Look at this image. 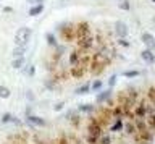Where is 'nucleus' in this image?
Masks as SVG:
<instances>
[{
  "label": "nucleus",
  "instance_id": "1",
  "mask_svg": "<svg viewBox=\"0 0 155 144\" xmlns=\"http://www.w3.org/2000/svg\"><path fill=\"white\" fill-rule=\"evenodd\" d=\"M31 34H32L31 28H28V26L19 28V29L16 31V34H15V39H13L15 44L16 45H28L29 39H31Z\"/></svg>",
  "mask_w": 155,
  "mask_h": 144
},
{
  "label": "nucleus",
  "instance_id": "2",
  "mask_svg": "<svg viewBox=\"0 0 155 144\" xmlns=\"http://www.w3.org/2000/svg\"><path fill=\"white\" fill-rule=\"evenodd\" d=\"M136 138V142L137 144H152L153 141V131H150L149 128L142 129V131H137L134 134Z\"/></svg>",
  "mask_w": 155,
  "mask_h": 144
},
{
  "label": "nucleus",
  "instance_id": "3",
  "mask_svg": "<svg viewBox=\"0 0 155 144\" xmlns=\"http://www.w3.org/2000/svg\"><path fill=\"white\" fill-rule=\"evenodd\" d=\"M60 32H61V37H63L66 42H73V41L76 39V36H74V26L70 25V23L61 25V26H60Z\"/></svg>",
  "mask_w": 155,
  "mask_h": 144
},
{
  "label": "nucleus",
  "instance_id": "4",
  "mask_svg": "<svg viewBox=\"0 0 155 144\" xmlns=\"http://www.w3.org/2000/svg\"><path fill=\"white\" fill-rule=\"evenodd\" d=\"M74 41L78 42V47H81L82 50H89L95 45V39H94L92 34H87L84 37H78V39H74Z\"/></svg>",
  "mask_w": 155,
  "mask_h": 144
},
{
  "label": "nucleus",
  "instance_id": "5",
  "mask_svg": "<svg viewBox=\"0 0 155 144\" xmlns=\"http://www.w3.org/2000/svg\"><path fill=\"white\" fill-rule=\"evenodd\" d=\"M102 128L104 126H100V123L97 122L95 118H91V122H89V126H87V129H89V134H92V136H95V138H100L102 134Z\"/></svg>",
  "mask_w": 155,
  "mask_h": 144
},
{
  "label": "nucleus",
  "instance_id": "6",
  "mask_svg": "<svg viewBox=\"0 0 155 144\" xmlns=\"http://www.w3.org/2000/svg\"><path fill=\"white\" fill-rule=\"evenodd\" d=\"M87 34H91V28H89L87 23L82 21V23H78V25L74 26V36H76V39H78V37H84Z\"/></svg>",
  "mask_w": 155,
  "mask_h": 144
},
{
  "label": "nucleus",
  "instance_id": "7",
  "mask_svg": "<svg viewBox=\"0 0 155 144\" xmlns=\"http://www.w3.org/2000/svg\"><path fill=\"white\" fill-rule=\"evenodd\" d=\"M115 34L118 36V39H124L128 36V26L123 21H116L115 23Z\"/></svg>",
  "mask_w": 155,
  "mask_h": 144
},
{
  "label": "nucleus",
  "instance_id": "8",
  "mask_svg": "<svg viewBox=\"0 0 155 144\" xmlns=\"http://www.w3.org/2000/svg\"><path fill=\"white\" fill-rule=\"evenodd\" d=\"M133 115L137 118H145L147 117V109H145V102H139L134 105L133 109Z\"/></svg>",
  "mask_w": 155,
  "mask_h": 144
},
{
  "label": "nucleus",
  "instance_id": "9",
  "mask_svg": "<svg viewBox=\"0 0 155 144\" xmlns=\"http://www.w3.org/2000/svg\"><path fill=\"white\" fill-rule=\"evenodd\" d=\"M140 39H142V44L147 47L149 50H153L155 49V37L150 34V32H144V34L140 36Z\"/></svg>",
  "mask_w": 155,
  "mask_h": 144
},
{
  "label": "nucleus",
  "instance_id": "10",
  "mask_svg": "<svg viewBox=\"0 0 155 144\" xmlns=\"http://www.w3.org/2000/svg\"><path fill=\"white\" fill-rule=\"evenodd\" d=\"M26 120H28V123H31L34 125V126H45V120L41 118V117H37V115H26Z\"/></svg>",
  "mask_w": 155,
  "mask_h": 144
},
{
  "label": "nucleus",
  "instance_id": "11",
  "mask_svg": "<svg viewBox=\"0 0 155 144\" xmlns=\"http://www.w3.org/2000/svg\"><path fill=\"white\" fill-rule=\"evenodd\" d=\"M110 112H111V118H123L124 117V112H123V107H121L120 104H116L113 105V107L110 109Z\"/></svg>",
  "mask_w": 155,
  "mask_h": 144
},
{
  "label": "nucleus",
  "instance_id": "12",
  "mask_svg": "<svg viewBox=\"0 0 155 144\" xmlns=\"http://www.w3.org/2000/svg\"><path fill=\"white\" fill-rule=\"evenodd\" d=\"M84 68L79 65H74V66H71V71H70V76L71 78H82V75H84Z\"/></svg>",
  "mask_w": 155,
  "mask_h": 144
},
{
  "label": "nucleus",
  "instance_id": "13",
  "mask_svg": "<svg viewBox=\"0 0 155 144\" xmlns=\"http://www.w3.org/2000/svg\"><path fill=\"white\" fill-rule=\"evenodd\" d=\"M140 57H142V60H145L147 63H153L155 62V54L152 50H149V49H145L140 52Z\"/></svg>",
  "mask_w": 155,
  "mask_h": 144
},
{
  "label": "nucleus",
  "instance_id": "14",
  "mask_svg": "<svg viewBox=\"0 0 155 144\" xmlns=\"http://www.w3.org/2000/svg\"><path fill=\"white\" fill-rule=\"evenodd\" d=\"M123 128L126 129V133H128L129 136H134V134L137 133V129H136V126H134V122H133V120H128L126 123H123Z\"/></svg>",
  "mask_w": 155,
  "mask_h": 144
},
{
  "label": "nucleus",
  "instance_id": "15",
  "mask_svg": "<svg viewBox=\"0 0 155 144\" xmlns=\"http://www.w3.org/2000/svg\"><path fill=\"white\" fill-rule=\"evenodd\" d=\"M42 12H44V5H42V3H37V5H34V7L29 8L28 15L29 16H39Z\"/></svg>",
  "mask_w": 155,
  "mask_h": 144
},
{
  "label": "nucleus",
  "instance_id": "16",
  "mask_svg": "<svg viewBox=\"0 0 155 144\" xmlns=\"http://www.w3.org/2000/svg\"><path fill=\"white\" fill-rule=\"evenodd\" d=\"M133 122H134V126H136V129H137V131H142V129L147 128V122H145V118H137V117H134Z\"/></svg>",
  "mask_w": 155,
  "mask_h": 144
},
{
  "label": "nucleus",
  "instance_id": "17",
  "mask_svg": "<svg viewBox=\"0 0 155 144\" xmlns=\"http://www.w3.org/2000/svg\"><path fill=\"white\" fill-rule=\"evenodd\" d=\"M24 63H26V59H24V57H15V59L12 60V66H13L15 70L23 68Z\"/></svg>",
  "mask_w": 155,
  "mask_h": 144
},
{
  "label": "nucleus",
  "instance_id": "18",
  "mask_svg": "<svg viewBox=\"0 0 155 144\" xmlns=\"http://www.w3.org/2000/svg\"><path fill=\"white\" fill-rule=\"evenodd\" d=\"M26 50H28V45H16V49H13V52H12L13 59L15 57H24Z\"/></svg>",
  "mask_w": 155,
  "mask_h": 144
},
{
  "label": "nucleus",
  "instance_id": "19",
  "mask_svg": "<svg viewBox=\"0 0 155 144\" xmlns=\"http://www.w3.org/2000/svg\"><path fill=\"white\" fill-rule=\"evenodd\" d=\"M111 97V89H107L104 92H99L97 94V102H107Z\"/></svg>",
  "mask_w": 155,
  "mask_h": 144
},
{
  "label": "nucleus",
  "instance_id": "20",
  "mask_svg": "<svg viewBox=\"0 0 155 144\" xmlns=\"http://www.w3.org/2000/svg\"><path fill=\"white\" fill-rule=\"evenodd\" d=\"M79 60H81V54H79L78 50H73L71 55H70V63H71V66L79 65Z\"/></svg>",
  "mask_w": 155,
  "mask_h": 144
},
{
  "label": "nucleus",
  "instance_id": "21",
  "mask_svg": "<svg viewBox=\"0 0 155 144\" xmlns=\"http://www.w3.org/2000/svg\"><path fill=\"white\" fill-rule=\"evenodd\" d=\"M110 129L111 131H121V129H123V118H115Z\"/></svg>",
  "mask_w": 155,
  "mask_h": 144
},
{
  "label": "nucleus",
  "instance_id": "22",
  "mask_svg": "<svg viewBox=\"0 0 155 144\" xmlns=\"http://www.w3.org/2000/svg\"><path fill=\"white\" fill-rule=\"evenodd\" d=\"M145 122H147V128L150 129V131H153V129H155V112L149 113V118L145 120Z\"/></svg>",
  "mask_w": 155,
  "mask_h": 144
},
{
  "label": "nucleus",
  "instance_id": "23",
  "mask_svg": "<svg viewBox=\"0 0 155 144\" xmlns=\"http://www.w3.org/2000/svg\"><path fill=\"white\" fill-rule=\"evenodd\" d=\"M10 95H12V91L7 86H0V99H8Z\"/></svg>",
  "mask_w": 155,
  "mask_h": 144
},
{
  "label": "nucleus",
  "instance_id": "24",
  "mask_svg": "<svg viewBox=\"0 0 155 144\" xmlns=\"http://www.w3.org/2000/svg\"><path fill=\"white\" fill-rule=\"evenodd\" d=\"M45 39H47V44L50 45V47H53V49H55V47L58 45V44H57V39H55V36H53L52 32H48V34L45 36Z\"/></svg>",
  "mask_w": 155,
  "mask_h": 144
},
{
  "label": "nucleus",
  "instance_id": "25",
  "mask_svg": "<svg viewBox=\"0 0 155 144\" xmlns=\"http://www.w3.org/2000/svg\"><path fill=\"white\" fill-rule=\"evenodd\" d=\"M78 110H79V112H84V113H91V112H94V107H92L91 104H82L78 107Z\"/></svg>",
  "mask_w": 155,
  "mask_h": 144
},
{
  "label": "nucleus",
  "instance_id": "26",
  "mask_svg": "<svg viewBox=\"0 0 155 144\" xmlns=\"http://www.w3.org/2000/svg\"><path fill=\"white\" fill-rule=\"evenodd\" d=\"M89 91H91V84H84V86H81V88L76 89V94L78 95H82V94H87Z\"/></svg>",
  "mask_w": 155,
  "mask_h": 144
},
{
  "label": "nucleus",
  "instance_id": "27",
  "mask_svg": "<svg viewBox=\"0 0 155 144\" xmlns=\"http://www.w3.org/2000/svg\"><path fill=\"white\" fill-rule=\"evenodd\" d=\"M124 78H136V76H139V71L137 70H128L123 73Z\"/></svg>",
  "mask_w": 155,
  "mask_h": 144
},
{
  "label": "nucleus",
  "instance_id": "28",
  "mask_svg": "<svg viewBox=\"0 0 155 144\" xmlns=\"http://www.w3.org/2000/svg\"><path fill=\"white\" fill-rule=\"evenodd\" d=\"M102 86H104V83H102L100 79H95L94 83L91 84V89H92V91H100V89H102Z\"/></svg>",
  "mask_w": 155,
  "mask_h": 144
},
{
  "label": "nucleus",
  "instance_id": "29",
  "mask_svg": "<svg viewBox=\"0 0 155 144\" xmlns=\"http://www.w3.org/2000/svg\"><path fill=\"white\" fill-rule=\"evenodd\" d=\"M99 144H111V138L108 134H102L99 138Z\"/></svg>",
  "mask_w": 155,
  "mask_h": 144
},
{
  "label": "nucleus",
  "instance_id": "30",
  "mask_svg": "<svg viewBox=\"0 0 155 144\" xmlns=\"http://www.w3.org/2000/svg\"><path fill=\"white\" fill-rule=\"evenodd\" d=\"M147 99L150 100V102L155 104V88H150V89L147 91Z\"/></svg>",
  "mask_w": 155,
  "mask_h": 144
},
{
  "label": "nucleus",
  "instance_id": "31",
  "mask_svg": "<svg viewBox=\"0 0 155 144\" xmlns=\"http://www.w3.org/2000/svg\"><path fill=\"white\" fill-rule=\"evenodd\" d=\"M68 118H71V123H73V126H79V117L78 115H68Z\"/></svg>",
  "mask_w": 155,
  "mask_h": 144
},
{
  "label": "nucleus",
  "instance_id": "32",
  "mask_svg": "<svg viewBox=\"0 0 155 144\" xmlns=\"http://www.w3.org/2000/svg\"><path fill=\"white\" fill-rule=\"evenodd\" d=\"M12 117H13L12 113H3V117H2V123H3V125L10 123V122H12Z\"/></svg>",
  "mask_w": 155,
  "mask_h": 144
},
{
  "label": "nucleus",
  "instance_id": "33",
  "mask_svg": "<svg viewBox=\"0 0 155 144\" xmlns=\"http://www.w3.org/2000/svg\"><path fill=\"white\" fill-rule=\"evenodd\" d=\"M86 141H87V144H99V138H95V136H92V134H89Z\"/></svg>",
  "mask_w": 155,
  "mask_h": 144
},
{
  "label": "nucleus",
  "instance_id": "34",
  "mask_svg": "<svg viewBox=\"0 0 155 144\" xmlns=\"http://www.w3.org/2000/svg\"><path fill=\"white\" fill-rule=\"evenodd\" d=\"M120 8L121 10H129L131 5H129V2L128 0H121V3H120Z\"/></svg>",
  "mask_w": 155,
  "mask_h": 144
},
{
  "label": "nucleus",
  "instance_id": "35",
  "mask_svg": "<svg viewBox=\"0 0 155 144\" xmlns=\"http://www.w3.org/2000/svg\"><path fill=\"white\" fill-rule=\"evenodd\" d=\"M115 83H116V75H113V76H110V79H108V89H113V86H115Z\"/></svg>",
  "mask_w": 155,
  "mask_h": 144
},
{
  "label": "nucleus",
  "instance_id": "36",
  "mask_svg": "<svg viewBox=\"0 0 155 144\" xmlns=\"http://www.w3.org/2000/svg\"><path fill=\"white\" fill-rule=\"evenodd\" d=\"M10 123H12V125H15V126H21V120H19V118H16V117H12V122H10Z\"/></svg>",
  "mask_w": 155,
  "mask_h": 144
},
{
  "label": "nucleus",
  "instance_id": "37",
  "mask_svg": "<svg viewBox=\"0 0 155 144\" xmlns=\"http://www.w3.org/2000/svg\"><path fill=\"white\" fill-rule=\"evenodd\" d=\"M118 44H120V45H123V47H129V42H128V41H124V39H118Z\"/></svg>",
  "mask_w": 155,
  "mask_h": 144
},
{
  "label": "nucleus",
  "instance_id": "38",
  "mask_svg": "<svg viewBox=\"0 0 155 144\" xmlns=\"http://www.w3.org/2000/svg\"><path fill=\"white\" fill-rule=\"evenodd\" d=\"M34 73H36V68H34V66H29V68H28V75L32 76Z\"/></svg>",
  "mask_w": 155,
  "mask_h": 144
},
{
  "label": "nucleus",
  "instance_id": "39",
  "mask_svg": "<svg viewBox=\"0 0 155 144\" xmlns=\"http://www.w3.org/2000/svg\"><path fill=\"white\" fill-rule=\"evenodd\" d=\"M58 144H70V142H68V139H66L65 136H63V138L58 139Z\"/></svg>",
  "mask_w": 155,
  "mask_h": 144
},
{
  "label": "nucleus",
  "instance_id": "40",
  "mask_svg": "<svg viewBox=\"0 0 155 144\" xmlns=\"http://www.w3.org/2000/svg\"><path fill=\"white\" fill-rule=\"evenodd\" d=\"M47 89H53V84H55V81H47Z\"/></svg>",
  "mask_w": 155,
  "mask_h": 144
},
{
  "label": "nucleus",
  "instance_id": "41",
  "mask_svg": "<svg viewBox=\"0 0 155 144\" xmlns=\"http://www.w3.org/2000/svg\"><path fill=\"white\" fill-rule=\"evenodd\" d=\"M63 107H65V104H63V102H60V104H57V105H55V110L58 112V110H61Z\"/></svg>",
  "mask_w": 155,
  "mask_h": 144
},
{
  "label": "nucleus",
  "instance_id": "42",
  "mask_svg": "<svg viewBox=\"0 0 155 144\" xmlns=\"http://www.w3.org/2000/svg\"><path fill=\"white\" fill-rule=\"evenodd\" d=\"M3 12H5V13H12V12H13V8H12V7H5V8H3Z\"/></svg>",
  "mask_w": 155,
  "mask_h": 144
},
{
  "label": "nucleus",
  "instance_id": "43",
  "mask_svg": "<svg viewBox=\"0 0 155 144\" xmlns=\"http://www.w3.org/2000/svg\"><path fill=\"white\" fill-rule=\"evenodd\" d=\"M29 2H32V3H36V5H37V3H42L44 0H29Z\"/></svg>",
  "mask_w": 155,
  "mask_h": 144
},
{
  "label": "nucleus",
  "instance_id": "44",
  "mask_svg": "<svg viewBox=\"0 0 155 144\" xmlns=\"http://www.w3.org/2000/svg\"><path fill=\"white\" fill-rule=\"evenodd\" d=\"M118 2H121V0H118Z\"/></svg>",
  "mask_w": 155,
  "mask_h": 144
},
{
  "label": "nucleus",
  "instance_id": "45",
  "mask_svg": "<svg viewBox=\"0 0 155 144\" xmlns=\"http://www.w3.org/2000/svg\"><path fill=\"white\" fill-rule=\"evenodd\" d=\"M152 2H155V0H152Z\"/></svg>",
  "mask_w": 155,
  "mask_h": 144
}]
</instances>
